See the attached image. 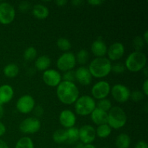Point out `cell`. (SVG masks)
<instances>
[{"mask_svg":"<svg viewBox=\"0 0 148 148\" xmlns=\"http://www.w3.org/2000/svg\"><path fill=\"white\" fill-rule=\"evenodd\" d=\"M32 13L38 20H45L49 15V10L42 4H36L33 6Z\"/></svg>","mask_w":148,"mask_h":148,"instance_id":"obj_20","label":"cell"},{"mask_svg":"<svg viewBox=\"0 0 148 148\" xmlns=\"http://www.w3.org/2000/svg\"><path fill=\"white\" fill-rule=\"evenodd\" d=\"M102 148H108V147H102Z\"/></svg>","mask_w":148,"mask_h":148,"instance_id":"obj_51","label":"cell"},{"mask_svg":"<svg viewBox=\"0 0 148 148\" xmlns=\"http://www.w3.org/2000/svg\"><path fill=\"white\" fill-rule=\"evenodd\" d=\"M90 117L92 122L98 126L107 124L108 121V113L98 108H95L91 113Z\"/></svg>","mask_w":148,"mask_h":148,"instance_id":"obj_19","label":"cell"},{"mask_svg":"<svg viewBox=\"0 0 148 148\" xmlns=\"http://www.w3.org/2000/svg\"><path fill=\"white\" fill-rule=\"evenodd\" d=\"M111 92V85L106 81H99L96 82L91 89L92 98L96 100L105 99Z\"/></svg>","mask_w":148,"mask_h":148,"instance_id":"obj_9","label":"cell"},{"mask_svg":"<svg viewBox=\"0 0 148 148\" xmlns=\"http://www.w3.org/2000/svg\"><path fill=\"white\" fill-rule=\"evenodd\" d=\"M76 64L75 55L72 52H65L58 58L56 66L59 70L65 72L72 70L76 66Z\"/></svg>","mask_w":148,"mask_h":148,"instance_id":"obj_6","label":"cell"},{"mask_svg":"<svg viewBox=\"0 0 148 148\" xmlns=\"http://www.w3.org/2000/svg\"><path fill=\"white\" fill-rule=\"evenodd\" d=\"M55 3H56L59 7H63L65 4H67V1H65V0H58V1H55Z\"/></svg>","mask_w":148,"mask_h":148,"instance_id":"obj_42","label":"cell"},{"mask_svg":"<svg viewBox=\"0 0 148 148\" xmlns=\"http://www.w3.org/2000/svg\"><path fill=\"white\" fill-rule=\"evenodd\" d=\"M96 108L108 113L111 110V108H112V103H111L110 100L106 99V98L99 100L98 102L96 103Z\"/></svg>","mask_w":148,"mask_h":148,"instance_id":"obj_31","label":"cell"},{"mask_svg":"<svg viewBox=\"0 0 148 148\" xmlns=\"http://www.w3.org/2000/svg\"><path fill=\"white\" fill-rule=\"evenodd\" d=\"M30 7V4L28 1H23L19 4V10L22 12H26L28 11Z\"/></svg>","mask_w":148,"mask_h":148,"instance_id":"obj_36","label":"cell"},{"mask_svg":"<svg viewBox=\"0 0 148 148\" xmlns=\"http://www.w3.org/2000/svg\"><path fill=\"white\" fill-rule=\"evenodd\" d=\"M62 79H63V81L74 82V81H75V72L72 70L65 72L63 76H62Z\"/></svg>","mask_w":148,"mask_h":148,"instance_id":"obj_34","label":"cell"},{"mask_svg":"<svg viewBox=\"0 0 148 148\" xmlns=\"http://www.w3.org/2000/svg\"><path fill=\"white\" fill-rule=\"evenodd\" d=\"M111 95L118 103H125L130 98V89L122 84H116L111 88Z\"/></svg>","mask_w":148,"mask_h":148,"instance_id":"obj_10","label":"cell"},{"mask_svg":"<svg viewBox=\"0 0 148 148\" xmlns=\"http://www.w3.org/2000/svg\"><path fill=\"white\" fill-rule=\"evenodd\" d=\"M23 56L25 60L27 62L35 60L37 58V50L33 46H30L25 50Z\"/></svg>","mask_w":148,"mask_h":148,"instance_id":"obj_30","label":"cell"},{"mask_svg":"<svg viewBox=\"0 0 148 148\" xmlns=\"http://www.w3.org/2000/svg\"><path fill=\"white\" fill-rule=\"evenodd\" d=\"M71 3H72L74 6H79L82 4V1H81V0H73V1H72Z\"/></svg>","mask_w":148,"mask_h":148,"instance_id":"obj_45","label":"cell"},{"mask_svg":"<svg viewBox=\"0 0 148 148\" xmlns=\"http://www.w3.org/2000/svg\"><path fill=\"white\" fill-rule=\"evenodd\" d=\"M83 148H96V147L92 144H88V145H85Z\"/></svg>","mask_w":148,"mask_h":148,"instance_id":"obj_48","label":"cell"},{"mask_svg":"<svg viewBox=\"0 0 148 148\" xmlns=\"http://www.w3.org/2000/svg\"><path fill=\"white\" fill-rule=\"evenodd\" d=\"M15 10L9 2H0V23L9 25L12 23L15 17Z\"/></svg>","mask_w":148,"mask_h":148,"instance_id":"obj_8","label":"cell"},{"mask_svg":"<svg viewBox=\"0 0 148 148\" xmlns=\"http://www.w3.org/2000/svg\"><path fill=\"white\" fill-rule=\"evenodd\" d=\"M0 148H9L8 145L7 144L6 142L0 139Z\"/></svg>","mask_w":148,"mask_h":148,"instance_id":"obj_43","label":"cell"},{"mask_svg":"<svg viewBox=\"0 0 148 148\" xmlns=\"http://www.w3.org/2000/svg\"><path fill=\"white\" fill-rule=\"evenodd\" d=\"M147 56L143 52L135 51L130 53L125 61L126 69L132 72H137L143 70L146 66Z\"/></svg>","mask_w":148,"mask_h":148,"instance_id":"obj_3","label":"cell"},{"mask_svg":"<svg viewBox=\"0 0 148 148\" xmlns=\"http://www.w3.org/2000/svg\"><path fill=\"white\" fill-rule=\"evenodd\" d=\"M143 73H144V75H145V76L146 77H147V76H148V72H147V68L146 67H145L144 69H143Z\"/></svg>","mask_w":148,"mask_h":148,"instance_id":"obj_49","label":"cell"},{"mask_svg":"<svg viewBox=\"0 0 148 148\" xmlns=\"http://www.w3.org/2000/svg\"><path fill=\"white\" fill-rule=\"evenodd\" d=\"M14 148H34V143L29 137H23L17 142Z\"/></svg>","mask_w":148,"mask_h":148,"instance_id":"obj_27","label":"cell"},{"mask_svg":"<svg viewBox=\"0 0 148 148\" xmlns=\"http://www.w3.org/2000/svg\"><path fill=\"white\" fill-rule=\"evenodd\" d=\"M95 133L98 137L101 139H105L109 137L111 133V128L108 125V124H101L98 126L95 130Z\"/></svg>","mask_w":148,"mask_h":148,"instance_id":"obj_26","label":"cell"},{"mask_svg":"<svg viewBox=\"0 0 148 148\" xmlns=\"http://www.w3.org/2000/svg\"><path fill=\"white\" fill-rule=\"evenodd\" d=\"M84 145H84L83 143H75V145H74L73 148H83Z\"/></svg>","mask_w":148,"mask_h":148,"instance_id":"obj_46","label":"cell"},{"mask_svg":"<svg viewBox=\"0 0 148 148\" xmlns=\"http://www.w3.org/2000/svg\"><path fill=\"white\" fill-rule=\"evenodd\" d=\"M125 52V48L121 43L116 42L108 47L107 50L108 59L110 61L119 60L124 56Z\"/></svg>","mask_w":148,"mask_h":148,"instance_id":"obj_15","label":"cell"},{"mask_svg":"<svg viewBox=\"0 0 148 148\" xmlns=\"http://www.w3.org/2000/svg\"><path fill=\"white\" fill-rule=\"evenodd\" d=\"M145 96V95H144V93L140 90H134L130 94V98L134 102H139L142 101L144 99Z\"/></svg>","mask_w":148,"mask_h":148,"instance_id":"obj_33","label":"cell"},{"mask_svg":"<svg viewBox=\"0 0 148 148\" xmlns=\"http://www.w3.org/2000/svg\"><path fill=\"white\" fill-rule=\"evenodd\" d=\"M134 148H148L147 143H146L144 140H141V141H139L138 143L136 144Z\"/></svg>","mask_w":148,"mask_h":148,"instance_id":"obj_39","label":"cell"},{"mask_svg":"<svg viewBox=\"0 0 148 148\" xmlns=\"http://www.w3.org/2000/svg\"><path fill=\"white\" fill-rule=\"evenodd\" d=\"M42 78L44 83L50 87H57L62 79L60 72L53 69L44 71Z\"/></svg>","mask_w":148,"mask_h":148,"instance_id":"obj_13","label":"cell"},{"mask_svg":"<svg viewBox=\"0 0 148 148\" xmlns=\"http://www.w3.org/2000/svg\"><path fill=\"white\" fill-rule=\"evenodd\" d=\"M52 138L54 143L57 144H62L67 140V132L65 130H57L53 132Z\"/></svg>","mask_w":148,"mask_h":148,"instance_id":"obj_24","label":"cell"},{"mask_svg":"<svg viewBox=\"0 0 148 148\" xmlns=\"http://www.w3.org/2000/svg\"><path fill=\"white\" fill-rule=\"evenodd\" d=\"M76 62L80 65H85L89 60V52L86 49H81L75 56Z\"/></svg>","mask_w":148,"mask_h":148,"instance_id":"obj_28","label":"cell"},{"mask_svg":"<svg viewBox=\"0 0 148 148\" xmlns=\"http://www.w3.org/2000/svg\"><path fill=\"white\" fill-rule=\"evenodd\" d=\"M56 46L62 51H68L72 47L69 40L66 38H59L56 41Z\"/></svg>","mask_w":148,"mask_h":148,"instance_id":"obj_29","label":"cell"},{"mask_svg":"<svg viewBox=\"0 0 148 148\" xmlns=\"http://www.w3.org/2000/svg\"><path fill=\"white\" fill-rule=\"evenodd\" d=\"M115 143L117 148H129L131 145V138L128 134L122 133L117 136Z\"/></svg>","mask_w":148,"mask_h":148,"instance_id":"obj_22","label":"cell"},{"mask_svg":"<svg viewBox=\"0 0 148 148\" xmlns=\"http://www.w3.org/2000/svg\"><path fill=\"white\" fill-rule=\"evenodd\" d=\"M126 70V67L124 64L116 63L111 66V71L116 74H121Z\"/></svg>","mask_w":148,"mask_h":148,"instance_id":"obj_35","label":"cell"},{"mask_svg":"<svg viewBox=\"0 0 148 148\" xmlns=\"http://www.w3.org/2000/svg\"><path fill=\"white\" fill-rule=\"evenodd\" d=\"M88 3L92 6H98L103 4V1H101V0H89V1H88Z\"/></svg>","mask_w":148,"mask_h":148,"instance_id":"obj_40","label":"cell"},{"mask_svg":"<svg viewBox=\"0 0 148 148\" xmlns=\"http://www.w3.org/2000/svg\"><path fill=\"white\" fill-rule=\"evenodd\" d=\"M56 148H65V147H56Z\"/></svg>","mask_w":148,"mask_h":148,"instance_id":"obj_50","label":"cell"},{"mask_svg":"<svg viewBox=\"0 0 148 148\" xmlns=\"http://www.w3.org/2000/svg\"><path fill=\"white\" fill-rule=\"evenodd\" d=\"M133 47L135 51H142V49L144 48L145 43L141 36H136L132 41Z\"/></svg>","mask_w":148,"mask_h":148,"instance_id":"obj_32","label":"cell"},{"mask_svg":"<svg viewBox=\"0 0 148 148\" xmlns=\"http://www.w3.org/2000/svg\"><path fill=\"white\" fill-rule=\"evenodd\" d=\"M75 80L82 85H89L92 82V75L86 66H79L75 72Z\"/></svg>","mask_w":148,"mask_h":148,"instance_id":"obj_16","label":"cell"},{"mask_svg":"<svg viewBox=\"0 0 148 148\" xmlns=\"http://www.w3.org/2000/svg\"><path fill=\"white\" fill-rule=\"evenodd\" d=\"M79 130V140L84 145L92 144L96 137L95 129L92 126L86 124L82 126Z\"/></svg>","mask_w":148,"mask_h":148,"instance_id":"obj_12","label":"cell"},{"mask_svg":"<svg viewBox=\"0 0 148 148\" xmlns=\"http://www.w3.org/2000/svg\"><path fill=\"white\" fill-rule=\"evenodd\" d=\"M111 62L108 58L98 57L92 60L88 69L93 77L103 78L111 72Z\"/></svg>","mask_w":148,"mask_h":148,"instance_id":"obj_2","label":"cell"},{"mask_svg":"<svg viewBox=\"0 0 148 148\" xmlns=\"http://www.w3.org/2000/svg\"><path fill=\"white\" fill-rule=\"evenodd\" d=\"M14 96V90L8 84H4L0 86V104L4 105L12 100Z\"/></svg>","mask_w":148,"mask_h":148,"instance_id":"obj_17","label":"cell"},{"mask_svg":"<svg viewBox=\"0 0 148 148\" xmlns=\"http://www.w3.org/2000/svg\"><path fill=\"white\" fill-rule=\"evenodd\" d=\"M6 131H7V129H6L5 125L1 121H0V137L4 135L6 133Z\"/></svg>","mask_w":148,"mask_h":148,"instance_id":"obj_41","label":"cell"},{"mask_svg":"<svg viewBox=\"0 0 148 148\" xmlns=\"http://www.w3.org/2000/svg\"><path fill=\"white\" fill-rule=\"evenodd\" d=\"M143 40H144L145 44H147L148 43V30H146V31L145 32L144 34H143Z\"/></svg>","mask_w":148,"mask_h":148,"instance_id":"obj_44","label":"cell"},{"mask_svg":"<svg viewBox=\"0 0 148 148\" xmlns=\"http://www.w3.org/2000/svg\"><path fill=\"white\" fill-rule=\"evenodd\" d=\"M96 108L95 99L90 95H82L79 97L75 103V109L77 114L82 116L91 114Z\"/></svg>","mask_w":148,"mask_h":148,"instance_id":"obj_5","label":"cell"},{"mask_svg":"<svg viewBox=\"0 0 148 148\" xmlns=\"http://www.w3.org/2000/svg\"><path fill=\"white\" fill-rule=\"evenodd\" d=\"M19 66L16 64L10 63L6 65L3 69V73L7 77L14 78L17 76L19 74Z\"/></svg>","mask_w":148,"mask_h":148,"instance_id":"obj_23","label":"cell"},{"mask_svg":"<svg viewBox=\"0 0 148 148\" xmlns=\"http://www.w3.org/2000/svg\"><path fill=\"white\" fill-rule=\"evenodd\" d=\"M4 107H3L2 105L0 104V119H1L3 117V116H4Z\"/></svg>","mask_w":148,"mask_h":148,"instance_id":"obj_47","label":"cell"},{"mask_svg":"<svg viewBox=\"0 0 148 148\" xmlns=\"http://www.w3.org/2000/svg\"><path fill=\"white\" fill-rule=\"evenodd\" d=\"M33 111L34 113L35 116H36V118L38 119V117H41L43 115V114H44V109L40 106H35Z\"/></svg>","mask_w":148,"mask_h":148,"instance_id":"obj_37","label":"cell"},{"mask_svg":"<svg viewBox=\"0 0 148 148\" xmlns=\"http://www.w3.org/2000/svg\"><path fill=\"white\" fill-rule=\"evenodd\" d=\"M67 132V142L69 144L74 145L79 140V130L76 127H72L66 130Z\"/></svg>","mask_w":148,"mask_h":148,"instance_id":"obj_25","label":"cell"},{"mask_svg":"<svg viewBox=\"0 0 148 148\" xmlns=\"http://www.w3.org/2000/svg\"><path fill=\"white\" fill-rule=\"evenodd\" d=\"M36 106V101L33 96L30 95H24L19 98L16 103L17 111L21 114H27L32 112Z\"/></svg>","mask_w":148,"mask_h":148,"instance_id":"obj_11","label":"cell"},{"mask_svg":"<svg viewBox=\"0 0 148 148\" xmlns=\"http://www.w3.org/2000/svg\"><path fill=\"white\" fill-rule=\"evenodd\" d=\"M59 120L62 127L69 129L75 127L77 118L73 111L69 109H64L59 114Z\"/></svg>","mask_w":148,"mask_h":148,"instance_id":"obj_14","label":"cell"},{"mask_svg":"<svg viewBox=\"0 0 148 148\" xmlns=\"http://www.w3.org/2000/svg\"><path fill=\"white\" fill-rule=\"evenodd\" d=\"M127 116L125 111L119 106H114L108 112L107 124L114 130H119L125 126Z\"/></svg>","mask_w":148,"mask_h":148,"instance_id":"obj_4","label":"cell"},{"mask_svg":"<svg viewBox=\"0 0 148 148\" xmlns=\"http://www.w3.org/2000/svg\"><path fill=\"white\" fill-rule=\"evenodd\" d=\"M51 61L49 56L46 55H42L36 58L35 61V67L39 71H46L49 69L50 66Z\"/></svg>","mask_w":148,"mask_h":148,"instance_id":"obj_21","label":"cell"},{"mask_svg":"<svg viewBox=\"0 0 148 148\" xmlns=\"http://www.w3.org/2000/svg\"><path fill=\"white\" fill-rule=\"evenodd\" d=\"M107 50L108 48L106 44L101 39H97L91 45V51L96 58L104 57L107 53Z\"/></svg>","mask_w":148,"mask_h":148,"instance_id":"obj_18","label":"cell"},{"mask_svg":"<svg viewBox=\"0 0 148 148\" xmlns=\"http://www.w3.org/2000/svg\"><path fill=\"white\" fill-rule=\"evenodd\" d=\"M41 124L36 117H28L21 121L19 130L22 133L25 134H33L39 132Z\"/></svg>","mask_w":148,"mask_h":148,"instance_id":"obj_7","label":"cell"},{"mask_svg":"<svg viewBox=\"0 0 148 148\" xmlns=\"http://www.w3.org/2000/svg\"><path fill=\"white\" fill-rule=\"evenodd\" d=\"M58 99L65 105L75 103L79 95V91L75 82L62 81L56 87Z\"/></svg>","mask_w":148,"mask_h":148,"instance_id":"obj_1","label":"cell"},{"mask_svg":"<svg viewBox=\"0 0 148 148\" xmlns=\"http://www.w3.org/2000/svg\"><path fill=\"white\" fill-rule=\"evenodd\" d=\"M142 92L144 93V95L145 96H147L148 95V79H146L144 81L143 84V91Z\"/></svg>","mask_w":148,"mask_h":148,"instance_id":"obj_38","label":"cell"}]
</instances>
